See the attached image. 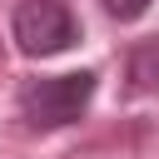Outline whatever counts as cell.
Returning <instances> with one entry per match:
<instances>
[{
    "mask_svg": "<svg viewBox=\"0 0 159 159\" xmlns=\"http://www.w3.org/2000/svg\"><path fill=\"white\" fill-rule=\"evenodd\" d=\"M99 89V75L94 70H75V75H40V80H25L20 84V114L30 129H65L75 124L89 99Z\"/></svg>",
    "mask_w": 159,
    "mask_h": 159,
    "instance_id": "6da1fadb",
    "label": "cell"
},
{
    "mask_svg": "<svg viewBox=\"0 0 159 159\" xmlns=\"http://www.w3.org/2000/svg\"><path fill=\"white\" fill-rule=\"evenodd\" d=\"M10 35L30 60H50L80 40V20L70 15L65 0H25L10 20Z\"/></svg>",
    "mask_w": 159,
    "mask_h": 159,
    "instance_id": "7a4b0ae2",
    "label": "cell"
},
{
    "mask_svg": "<svg viewBox=\"0 0 159 159\" xmlns=\"http://www.w3.org/2000/svg\"><path fill=\"white\" fill-rule=\"evenodd\" d=\"M129 80L134 89H159V40L129 50Z\"/></svg>",
    "mask_w": 159,
    "mask_h": 159,
    "instance_id": "3957f363",
    "label": "cell"
},
{
    "mask_svg": "<svg viewBox=\"0 0 159 159\" xmlns=\"http://www.w3.org/2000/svg\"><path fill=\"white\" fill-rule=\"evenodd\" d=\"M104 10H109L114 20H139V15L149 10V0H104Z\"/></svg>",
    "mask_w": 159,
    "mask_h": 159,
    "instance_id": "277c9868",
    "label": "cell"
}]
</instances>
